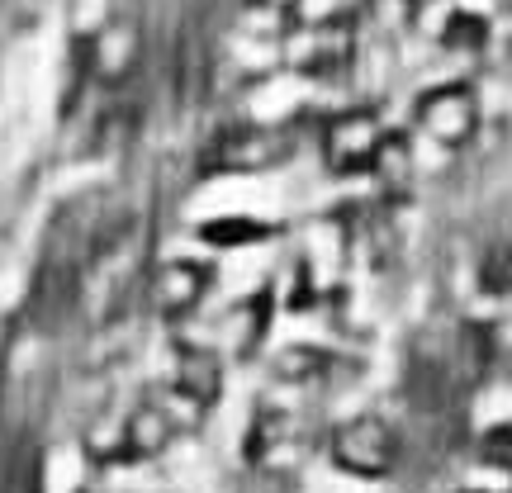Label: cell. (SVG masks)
<instances>
[{
    "label": "cell",
    "instance_id": "cell-1",
    "mask_svg": "<svg viewBox=\"0 0 512 493\" xmlns=\"http://www.w3.org/2000/svg\"><path fill=\"white\" fill-rule=\"evenodd\" d=\"M328 451L337 470H347L356 479H384L399 460V437L384 418L361 413V418H347L342 427H332Z\"/></svg>",
    "mask_w": 512,
    "mask_h": 493
},
{
    "label": "cell",
    "instance_id": "cell-2",
    "mask_svg": "<svg viewBox=\"0 0 512 493\" xmlns=\"http://www.w3.org/2000/svg\"><path fill=\"white\" fill-rule=\"evenodd\" d=\"M290 157V138L280 128L266 124H238L223 128L219 138L209 143V152L200 157V166L209 176H252V171H271Z\"/></svg>",
    "mask_w": 512,
    "mask_h": 493
},
{
    "label": "cell",
    "instance_id": "cell-3",
    "mask_svg": "<svg viewBox=\"0 0 512 493\" xmlns=\"http://www.w3.org/2000/svg\"><path fill=\"white\" fill-rule=\"evenodd\" d=\"M384 124L375 110H342L323 124V162L332 176H366L375 171V157L384 147Z\"/></svg>",
    "mask_w": 512,
    "mask_h": 493
},
{
    "label": "cell",
    "instance_id": "cell-4",
    "mask_svg": "<svg viewBox=\"0 0 512 493\" xmlns=\"http://www.w3.org/2000/svg\"><path fill=\"white\" fill-rule=\"evenodd\" d=\"M418 124L422 133H432L441 147H465L479 128V100L470 86L446 81L437 91H427L418 100Z\"/></svg>",
    "mask_w": 512,
    "mask_h": 493
},
{
    "label": "cell",
    "instance_id": "cell-5",
    "mask_svg": "<svg viewBox=\"0 0 512 493\" xmlns=\"http://www.w3.org/2000/svg\"><path fill=\"white\" fill-rule=\"evenodd\" d=\"M209 285H214V271L181 256V261H166V266L152 271L147 294H152V309L162 313V318H185V313H195L204 304Z\"/></svg>",
    "mask_w": 512,
    "mask_h": 493
},
{
    "label": "cell",
    "instance_id": "cell-6",
    "mask_svg": "<svg viewBox=\"0 0 512 493\" xmlns=\"http://www.w3.org/2000/svg\"><path fill=\"white\" fill-rule=\"evenodd\" d=\"M143 62V34L133 19H110L91 38V76L95 81H128Z\"/></svg>",
    "mask_w": 512,
    "mask_h": 493
},
{
    "label": "cell",
    "instance_id": "cell-7",
    "mask_svg": "<svg viewBox=\"0 0 512 493\" xmlns=\"http://www.w3.org/2000/svg\"><path fill=\"white\" fill-rule=\"evenodd\" d=\"M176 432H185V422L171 403H157V399L138 403L124 418V456H138V460L162 456L166 446L176 441Z\"/></svg>",
    "mask_w": 512,
    "mask_h": 493
},
{
    "label": "cell",
    "instance_id": "cell-8",
    "mask_svg": "<svg viewBox=\"0 0 512 493\" xmlns=\"http://www.w3.org/2000/svg\"><path fill=\"white\" fill-rule=\"evenodd\" d=\"M356 62V29L351 24H342V19H332V24H323L318 34H313L309 53L299 57V67L309 76H318V81H332V76H342Z\"/></svg>",
    "mask_w": 512,
    "mask_h": 493
},
{
    "label": "cell",
    "instance_id": "cell-9",
    "mask_svg": "<svg viewBox=\"0 0 512 493\" xmlns=\"http://www.w3.org/2000/svg\"><path fill=\"white\" fill-rule=\"evenodd\" d=\"M176 394H185V399L195 403V408H214L223 394V370H219V356L204 347H185L181 356H176V384H171Z\"/></svg>",
    "mask_w": 512,
    "mask_h": 493
},
{
    "label": "cell",
    "instance_id": "cell-10",
    "mask_svg": "<svg viewBox=\"0 0 512 493\" xmlns=\"http://www.w3.org/2000/svg\"><path fill=\"white\" fill-rule=\"evenodd\" d=\"M299 5L304 0H242V29L252 38H285L299 29Z\"/></svg>",
    "mask_w": 512,
    "mask_h": 493
},
{
    "label": "cell",
    "instance_id": "cell-11",
    "mask_svg": "<svg viewBox=\"0 0 512 493\" xmlns=\"http://www.w3.org/2000/svg\"><path fill=\"white\" fill-rule=\"evenodd\" d=\"M361 19H366L380 38H399L403 29L418 19V0H366Z\"/></svg>",
    "mask_w": 512,
    "mask_h": 493
},
{
    "label": "cell",
    "instance_id": "cell-12",
    "mask_svg": "<svg viewBox=\"0 0 512 493\" xmlns=\"http://www.w3.org/2000/svg\"><path fill=\"white\" fill-rule=\"evenodd\" d=\"M200 238L209 242V247H242V242H261V238H266V223L242 219V214H228V219L204 223Z\"/></svg>",
    "mask_w": 512,
    "mask_h": 493
},
{
    "label": "cell",
    "instance_id": "cell-13",
    "mask_svg": "<svg viewBox=\"0 0 512 493\" xmlns=\"http://www.w3.org/2000/svg\"><path fill=\"white\" fill-rule=\"evenodd\" d=\"M328 370V351H318V347H290V351H280V361H275V375L280 380H318Z\"/></svg>",
    "mask_w": 512,
    "mask_h": 493
},
{
    "label": "cell",
    "instance_id": "cell-14",
    "mask_svg": "<svg viewBox=\"0 0 512 493\" xmlns=\"http://www.w3.org/2000/svg\"><path fill=\"white\" fill-rule=\"evenodd\" d=\"M484 38H489V29L479 15H456L446 24V48H484Z\"/></svg>",
    "mask_w": 512,
    "mask_h": 493
}]
</instances>
